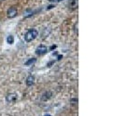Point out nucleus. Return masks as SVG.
Masks as SVG:
<instances>
[{"mask_svg":"<svg viewBox=\"0 0 140 116\" xmlns=\"http://www.w3.org/2000/svg\"><path fill=\"white\" fill-rule=\"evenodd\" d=\"M35 61H36V58H29L28 60H26V61L24 62V65H25V66H31V65L35 64Z\"/></svg>","mask_w":140,"mask_h":116,"instance_id":"nucleus-8","label":"nucleus"},{"mask_svg":"<svg viewBox=\"0 0 140 116\" xmlns=\"http://www.w3.org/2000/svg\"><path fill=\"white\" fill-rule=\"evenodd\" d=\"M37 36H38V32L35 29H30L27 31V33L24 35V40L26 42H31L35 40Z\"/></svg>","mask_w":140,"mask_h":116,"instance_id":"nucleus-1","label":"nucleus"},{"mask_svg":"<svg viewBox=\"0 0 140 116\" xmlns=\"http://www.w3.org/2000/svg\"><path fill=\"white\" fill-rule=\"evenodd\" d=\"M53 63H54V60H52V61H51V62H49L48 63V67H51Z\"/></svg>","mask_w":140,"mask_h":116,"instance_id":"nucleus-13","label":"nucleus"},{"mask_svg":"<svg viewBox=\"0 0 140 116\" xmlns=\"http://www.w3.org/2000/svg\"><path fill=\"white\" fill-rule=\"evenodd\" d=\"M17 94L16 93H9L6 96V101L8 103H14L17 100Z\"/></svg>","mask_w":140,"mask_h":116,"instance_id":"nucleus-4","label":"nucleus"},{"mask_svg":"<svg viewBox=\"0 0 140 116\" xmlns=\"http://www.w3.org/2000/svg\"><path fill=\"white\" fill-rule=\"evenodd\" d=\"M54 7H55L54 5H50V6H49V8H47V9H51V8H54Z\"/></svg>","mask_w":140,"mask_h":116,"instance_id":"nucleus-14","label":"nucleus"},{"mask_svg":"<svg viewBox=\"0 0 140 116\" xmlns=\"http://www.w3.org/2000/svg\"><path fill=\"white\" fill-rule=\"evenodd\" d=\"M56 47H57V46H56V45H53V46H52V47H50V50H53V49H55Z\"/></svg>","mask_w":140,"mask_h":116,"instance_id":"nucleus-12","label":"nucleus"},{"mask_svg":"<svg viewBox=\"0 0 140 116\" xmlns=\"http://www.w3.org/2000/svg\"><path fill=\"white\" fill-rule=\"evenodd\" d=\"M2 1H4V0H0V2H2Z\"/></svg>","mask_w":140,"mask_h":116,"instance_id":"nucleus-18","label":"nucleus"},{"mask_svg":"<svg viewBox=\"0 0 140 116\" xmlns=\"http://www.w3.org/2000/svg\"><path fill=\"white\" fill-rule=\"evenodd\" d=\"M60 1H62V0H58V2H60Z\"/></svg>","mask_w":140,"mask_h":116,"instance_id":"nucleus-19","label":"nucleus"},{"mask_svg":"<svg viewBox=\"0 0 140 116\" xmlns=\"http://www.w3.org/2000/svg\"><path fill=\"white\" fill-rule=\"evenodd\" d=\"M48 51H49V49H48V47H47L46 46L40 45L39 47H36V49H35V54L38 55V56H42L44 54H46Z\"/></svg>","mask_w":140,"mask_h":116,"instance_id":"nucleus-2","label":"nucleus"},{"mask_svg":"<svg viewBox=\"0 0 140 116\" xmlns=\"http://www.w3.org/2000/svg\"><path fill=\"white\" fill-rule=\"evenodd\" d=\"M75 33H77V34L79 33V32H78V22L75 24Z\"/></svg>","mask_w":140,"mask_h":116,"instance_id":"nucleus-11","label":"nucleus"},{"mask_svg":"<svg viewBox=\"0 0 140 116\" xmlns=\"http://www.w3.org/2000/svg\"><path fill=\"white\" fill-rule=\"evenodd\" d=\"M7 43L9 44V45H12L14 43V37H13V35H9L7 37Z\"/></svg>","mask_w":140,"mask_h":116,"instance_id":"nucleus-9","label":"nucleus"},{"mask_svg":"<svg viewBox=\"0 0 140 116\" xmlns=\"http://www.w3.org/2000/svg\"><path fill=\"white\" fill-rule=\"evenodd\" d=\"M17 14H18V10L15 7H11V8H9V9H8V11H7V16L9 17V19H13V18H15V17L17 16Z\"/></svg>","mask_w":140,"mask_h":116,"instance_id":"nucleus-3","label":"nucleus"},{"mask_svg":"<svg viewBox=\"0 0 140 116\" xmlns=\"http://www.w3.org/2000/svg\"><path fill=\"white\" fill-rule=\"evenodd\" d=\"M50 2H52V3H54V2H58V0H49Z\"/></svg>","mask_w":140,"mask_h":116,"instance_id":"nucleus-16","label":"nucleus"},{"mask_svg":"<svg viewBox=\"0 0 140 116\" xmlns=\"http://www.w3.org/2000/svg\"><path fill=\"white\" fill-rule=\"evenodd\" d=\"M44 116H52V115H50V114H46V115H44Z\"/></svg>","mask_w":140,"mask_h":116,"instance_id":"nucleus-17","label":"nucleus"},{"mask_svg":"<svg viewBox=\"0 0 140 116\" xmlns=\"http://www.w3.org/2000/svg\"><path fill=\"white\" fill-rule=\"evenodd\" d=\"M52 97V93L51 91H47L43 93V95L41 96V100L42 101H47V100H50Z\"/></svg>","mask_w":140,"mask_h":116,"instance_id":"nucleus-6","label":"nucleus"},{"mask_svg":"<svg viewBox=\"0 0 140 116\" xmlns=\"http://www.w3.org/2000/svg\"><path fill=\"white\" fill-rule=\"evenodd\" d=\"M34 84H35V76L29 75L26 78V85L27 86H32Z\"/></svg>","mask_w":140,"mask_h":116,"instance_id":"nucleus-7","label":"nucleus"},{"mask_svg":"<svg viewBox=\"0 0 140 116\" xmlns=\"http://www.w3.org/2000/svg\"><path fill=\"white\" fill-rule=\"evenodd\" d=\"M62 58H63V56H61V55L57 57V59H58V60H60V59H62Z\"/></svg>","mask_w":140,"mask_h":116,"instance_id":"nucleus-15","label":"nucleus"},{"mask_svg":"<svg viewBox=\"0 0 140 116\" xmlns=\"http://www.w3.org/2000/svg\"><path fill=\"white\" fill-rule=\"evenodd\" d=\"M78 101H79L78 99L75 98V99H71V100H70V103H71L72 105H77V104H78Z\"/></svg>","mask_w":140,"mask_h":116,"instance_id":"nucleus-10","label":"nucleus"},{"mask_svg":"<svg viewBox=\"0 0 140 116\" xmlns=\"http://www.w3.org/2000/svg\"><path fill=\"white\" fill-rule=\"evenodd\" d=\"M79 6V0H70L68 2V7H69L72 10L74 9H77Z\"/></svg>","mask_w":140,"mask_h":116,"instance_id":"nucleus-5","label":"nucleus"}]
</instances>
